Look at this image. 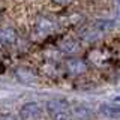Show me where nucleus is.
I'll list each match as a JSON object with an SVG mask.
<instances>
[{
  "instance_id": "f257e3e1",
  "label": "nucleus",
  "mask_w": 120,
  "mask_h": 120,
  "mask_svg": "<svg viewBox=\"0 0 120 120\" xmlns=\"http://www.w3.org/2000/svg\"><path fill=\"white\" fill-rule=\"evenodd\" d=\"M56 21H52L50 17L38 15L33 21V33L36 38H47L56 32Z\"/></svg>"
},
{
  "instance_id": "f03ea898",
  "label": "nucleus",
  "mask_w": 120,
  "mask_h": 120,
  "mask_svg": "<svg viewBox=\"0 0 120 120\" xmlns=\"http://www.w3.org/2000/svg\"><path fill=\"white\" fill-rule=\"evenodd\" d=\"M65 68L72 75H84L89 72V63L81 57H69L65 62Z\"/></svg>"
},
{
  "instance_id": "7ed1b4c3",
  "label": "nucleus",
  "mask_w": 120,
  "mask_h": 120,
  "mask_svg": "<svg viewBox=\"0 0 120 120\" xmlns=\"http://www.w3.org/2000/svg\"><path fill=\"white\" fill-rule=\"evenodd\" d=\"M42 114V108L36 102H27L20 108V119L21 120H38Z\"/></svg>"
},
{
  "instance_id": "20e7f679",
  "label": "nucleus",
  "mask_w": 120,
  "mask_h": 120,
  "mask_svg": "<svg viewBox=\"0 0 120 120\" xmlns=\"http://www.w3.org/2000/svg\"><path fill=\"white\" fill-rule=\"evenodd\" d=\"M18 41V33L14 27H0V44L6 47H12Z\"/></svg>"
},
{
  "instance_id": "39448f33",
  "label": "nucleus",
  "mask_w": 120,
  "mask_h": 120,
  "mask_svg": "<svg viewBox=\"0 0 120 120\" xmlns=\"http://www.w3.org/2000/svg\"><path fill=\"white\" fill-rule=\"evenodd\" d=\"M47 110L50 114L52 116H62L69 110V105H68L65 101H60V99H51L47 102Z\"/></svg>"
},
{
  "instance_id": "423d86ee",
  "label": "nucleus",
  "mask_w": 120,
  "mask_h": 120,
  "mask_svg": "<svg viewBox=\"0 0 120 120\" xmlns=\"http://www.w3.org/2000/svg\"><path fill=\"white\" fill-rule=\"evenodd\" d=\"M15 75H17V78L21 82H24V84H32V82H35V80H36V74L33 72L32 69H29V68H18Z\"/></svg>"
},
{
  "instance_id": "0eeeda50",
  "label": "nucleus",
  "mask_w": 120,
  "mask_h": 120,
  "mask_svg": "<svg viewBox=\"0 0 120 120\" xmlns=\"http://www.w3.org/2000/svg\"><path fill=\"white\" fill-rule=\"evenodd\" d=\"M80 42L75 39H66L63 41L62 44H60V50L63 52H66V54H75L78 50H80Z\"/></svg>"
},
{
  "instance_id": "6e6552de",
  "label": "nucleus",
  "mask_w": 120,
  "mask_h": 120,
  "mask_svg": "<svg viewBox=\"0 0 120 120\" xmlns=\"http://www.w3.org/2000/svg\"><path fill=\"white\" fill-rule=\"evenodd\" d=\"M101 112L104 116L114 120H120V107H112V105H102L101 107Z\"/></svg>"
},
{
  "instance_id": "1a4fd4ad",
  "label": "nucleus",
  "mask_w": 120,
  "mask_h": 120,
  "mask_svg": "<svg viewBox=\"0 0 120 120\" xmlns=\"http://www.w3.org/2000/svg\"><path fill=\"white\" fill-rule=\"evenodd\" d=\"M74 114L77 116L78 119L86 120V119H89L90 116H92V112H90L89 108H86V107H77V108H74Z\"/></svg>"
},
{
  "instance_id": "9d476101",
  "label": "nucleus",
  "mask_w": 120,
  "mask_h": 120,
  "mask_svg": "<svg viewBox=\"0 0 120 120\" xmlns=\"http://www.w3.org/2000/svg\"><path fill=\"white\" fill-rule=\"evenodd\" d=\"M59 120H71V119H68V117H60Z\"/></svg>"
},
{
  "instance_id": "9b49d317",
  "label": "nucleus",
  "mask_w": 120,
  "mask_h": 120,
  "mask_svg": "<svg viewBox=\"0 0 120 120\" xmlns=\"http://www.w3.org/2000/svg\"><path fill=\"white\" fill-rule=\"evenodd\" d=\"M0 18H2V11H0Z\"/></svg>"
}]
</instances>
